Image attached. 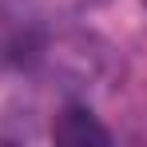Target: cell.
I'll return each mask as SVG.
<instances>
[{
	"label": "cell",
	"mask_w": 147,
	"mask_h": 147,
	"mask_svg": "<svg viewBox=\"0 0 147 147\" xmlns=\"http://www.w3.org/2000/svg\"><path fill=\"white\" fill-rule=\"evenodd\" d=\"M52 135H56V143H107V139H111V131L99 127L96 115L84 111V107H68V111H60Z\"/></svg>",
	"instance_id": "6da1fadb"
}]
</instances>
